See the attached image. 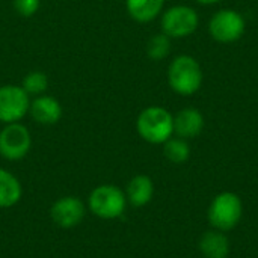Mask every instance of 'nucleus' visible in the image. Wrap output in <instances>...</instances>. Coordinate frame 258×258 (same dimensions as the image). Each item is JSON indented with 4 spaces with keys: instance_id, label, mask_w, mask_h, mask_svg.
I'll list each match as a JSON object with an SVG mask.
<instances>
[{
    "instance_id": "1",
    "label": "nucleus",
    "mask_w": 258,
    "mask_h": 258,
    "mask_svg": "<svg viewBox=\"0 0 258 258\" xmlns=\"http://www.w3.org/2000/svg\"><path fill=\"white\" fill-rule=\"evenodd\" d=\"M136 130L145 142L163 145L174 135V115L162 106L145 107L136 119Z\"/></svg>"
},
{
    "instance_id": "2",
    "label": "nucleus",
    "mask_w": 258,
    "mask_h": 258,
    "mask_svg": "<svg viewBox=\"0 0 258 258\" xmlns=\"http://www.w3.org/2000/svg\"><path fill=\"white\" fill-rule=\"evenodd\" d=\"M168 83L178 95H194L203 85V68L200 62L189 54L177 56L168 67Z\"/></svg>"
},
{
    "instance_id": "3",
    "label": "nucleus",
    "mask_w": 258,
    "mask_h": 258,
    "mask_svg": "<svg viewBox=\"0 0 258 258\" xmlns=\"http://www.w3.org/2000/svg\"><path fill=\"white\" fill-rule=\"evenodd\" d=\"M127 197L115 184H100L88 197V210L100 219H118L124 215Z\"/></svg>"
},
{
    "instance_id": "4",
    "label": "nucleus",
    "mask_w": 258,
    "mask_h": 258,
    "mask_svg": "<svg viewBox=\"0 0 258 258\" xmlns=\"http://www.w3.org/2000/svg\"><path fill=\"white\" fill-rule=\"evenodd\" d=\"M242 201L239 195L233 192H222L212 201L209 207V222L215 230L230 231L233 230L242 218Z\"/></svg>"
},
{
    "instance_id": "5",
    "label": "nucleus",
    "mask_w": 258,
    "mask_h": 258,
    "mask_svg": "<svg viewBox=\"0 0 258 258\" xmlns=\"http://www.w3.org/2000/svg\"><path fill=\"white\" fill-rule=\"evenodd\" d=\"M200 24L198 12L186 5H177L166 9L162 15V32L169 38H186L192 35Z\"/></svg>"
},
{
    "instance_id": "6",
    "label": "nucleus",
    "mask_w": 258,
    "mask_h": 258,
    "mask_svg": "<svg viewBox=\"0 0 258 258\" xmlns=\"http://www.w3.org/2000/svg\"><path fill=\"white\" fill-rule=\"evenodd\" d=\"M32 147V136L21 122L5 124L0 130V156L5 160L17 162L24 159Z\"/></svg>"
},
{
    "instance_id": "7",
    "label": "nucleus",
    "mask_w": 258,
    "mask_h": 258,
    "mask_svg": "<svg viewBox=\"0 0 258 258\" xmlns=\"http://www.w3.org/2000/svg\"><path fill=\"white\" fill-rule=\"evenodd\" d=\"M245 18L234 9H221L213 14L209 21L210 36L222 44L236 42L245 33Z\"/></svg>"
},
{
    "instance_id": "8",
    "label": "nucleus",
    "mask_w": 258,
    "mask_h": 258,
    "mask_svg": "<svg viewBox=\"0 0 258 258\" xmlns=\"http://www.w3.org/2000/svg\"><path fill=\"white\" fill-rule=\"evenodd\" d=\"M29 106L30 97L21 85L0 86V122H20L29 113Z\"/></svg>"
},
{
    "instance_id": "9",
    "label": "nucleus",
    "mask_w": 258,
    "mask_h": 258,
    "mask_svg": "<svg viewBox=\"0 0 258 258\" xmlns=\"http://www.w3.org/2000/svg\"><path fill=\"white\" fill-rule=\"evenodd\" d=\"M86 206L79 197H62L56 200L50 209L51 221L60 228H74L85 219Z\"/></svg>"
},
{
    "instance_id": "10",
    "label": "nucleus",
    "mask_w": 258,
    "mask_h": 258,
    "mask_svg": "<svg viewBox=\"0 0 258 258\" xmlns=\"http://www.w3.org/2000/svg\"><path fill=\"white\" fill-rule=\"evenodd\" d=\"M29 115L38 124L53 125L62 118V106L54 97L42 94L30 100Z\"/></svg>"
},
{
    "instance_id": "11",
    "label": "nucleus",
    "mask_w": 258,
    "mask_h": 258,
    "mask_svg": "<svg viewBox=\"0 0 258 258\" xmlns=\"http://www.w3.org/2000/svg\"><path fill=\"white\" fill-rule=\"evenodd\" d=\"M204 128V116L195 107L181 109L174 116V133L181 139H192Z\"/></svg>"
},
{
    "instance_id": "12",
    "label": "nucleus",
    "mask_w": 258,
    "mask_h": 258,
    "mask_svg": "<svg viewBox=\"0 0 258 258\" xmlns=\"http://www.w3.org/2000/svg\"><path fill=\"white\" fill-rule=\"evenodd\" d=\"M154 195V183L148 175L139 174L135 175L125 189L127 203H130L135 207H144L147 206Z\"/></svg>"
},
{
    "instance_id": "13",
    "label": "nucleus",
    "mask_w": 258,
    "mask_h": 258,
    "mask_svg": "<svg viewBox=\"0 0 258 258\" xmlns=\"http://www.w3.org/2000/svg\"><path fill=\"white\" fill-rule=\"evenodd\" d=\"M23 187L20 180L8 169L0 168V209H9L20 203Z\"/></svg>"
},
{
    "instance_id": "14",
    "label": "nucleus",
    "mask_w": 258,
    "mask_h": 258,
    "mask_svg": "<svg viewBox=\"0 0 258 258\" xmlns=\"http://www.w3.org/2000/svg\"><path fill=\"white\" fill-rule=\"evenodd\" d=\"M165 6V0H125L128 15L138 23H150L157 18Z\"/></svg>"
},
{
    "instance_id": "15",
    "label": "nucleus",
    "mask_w": 258,
    "mask_h": 258,
    "mask_svg": "<svg viewBox=\"0 0 258 258\" xmlns=\"http://www.w3.org/2000/svg\"><path fill=\"white\" fill-rule=\"evenodd\" d=\"M200 251L206 258H227L230 252V242L224 231H207L200 240Z\"/></svg>"
},
{
    "instance_id": "16",
    "label": "nucleus",
    "mask_w": 258,
    "mask_h": 258,
    "mask_svg": "<svg viewBox=\"0 0 258 258\" xmlns=\"http://www.w3.org/2000/svg\"><path fill=\"white\" fill-rule=\"evenodd\" d=\"M165 157L172 163H184L190 156V147L186 139L181 138H171L163 144Z\"/></svg>"
},
{
    "instance_id": "17",
    "label": "nucleus",
    "mask_w": 258,
    "mask_h": 258,
    "mask_svg": "<svg viewBox=\"0 0 258 258\" xmlns=\"http://www.w3.org/2000/svg\"><path fill=\"white\" fill-rule=\"evenodd\" d=\"M171 51V38L168 35L156 33L150 38L147 44V54L153 60H162L165 59Z\"/></svg>"
},
{
    "instance_id": "18",
    "label": "nucleus",
    "mask_w": 258,
    "mask_h": 258,
    "mask_svg": "<svg viewBox=\"0 0 258 258\" xmlns=\"http://www.w3.org/2000/svg\"><path fill=\"white\" fill-rule=\"evenodd\" d=\"M21 88L30 95H42L48 88V77L42 71H30L21 82Z\"/></svg>"
},
{
    "instance_id": "19",
    "label": "nucleus",
    "mask_w": 258,
    "mask_h": 258,
    "mask_svg": "<svg viewBox=\"0 0 258 258\" xmlns=\"http://www.w3.org/2000/svg\"><path fill=\"white\" fill-rule=\"evenodd\" d=\"M39 0H14V8L21 17H32L38 12Z\"/></svg>"
},
{
    "instance_id": "20",
    "label": "nucleus",
    "mask_w": 258,
    "mask_h": 258,
    "mask_svg": "<svg viewBox=\"0 0 258 258\" xmlns=\"http://www.w3.org/2000/svg\"><path fill=\"white\" fill-rule=\"evenodd\" d=\"M198 2L200 5H215V3H219L221 0H195Z\"/></svg>"
}]
</instances>
